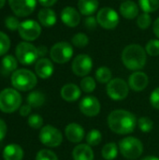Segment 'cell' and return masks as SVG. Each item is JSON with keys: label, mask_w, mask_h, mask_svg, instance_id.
<instances>
[{"label": "cell", "mask_w": 159, "mask_h": 160, "mask_svg": "<svg viewBox=\"0 0 159 160\" xmlns=\"http://www.w3.org/2000/svg\"><path fill=\"white\" fill-rule=\"evenodd\" d=\"M71 68L75 75L86 77L93 68V60L87 54H79L73 59Z\"/></svg>", "instance_id": "7c38bea8"}, {"label": "cell", "mask_w": 159, "mask_h": 160, "mask_svg": "<svg viewBox=\"0 0 159 160\" xmlns=\"http://www.w3.org/2000/svg\"><path fill=\"white\" fill-rule=\"evenodd\" d=\"M112 71L107 67H100L96 71V79L100 83H108L112 80Z\"/></svg>", "instance_id": "83f0119b"}, {"label": "cell", "mask_w": 159, "mask_h": 160, "mask_svg": "<svg viewBox=\"0 0 159 160\" xmlns=\"http://www.w3.org/2000/svg\"><path fill=\"white\" fill-rule=\"evenodd\" d=\"M51 59L57 64H65L73 56L72 46L65 41L55 43L50 51Z\"/></svg>", "instance_id": "9c48e42d"}, {"label": "cell", "mask_w": 159, "mask_h": 160, "mask_svg": "<svg viewBox=\"0 0 159 160\" xmlns=\"http://www.w3.org/2000/svg\"><path fill=\"white\" fill-rule=\"evenodd\" d=\"M22 96L18 90L5 88L0 92V111L5 113H11L21 108Z\"/></svg>", "instance_id": "277c9868"}, {"label": "cell", "mask_w": 159, "mask_h": 160, "mask_svg": "<svg viewBox=\"0 0 159 160\" xmlns=\"http://www.w3.org/2000/svg\"><path fill=\"white\" fill-rule=\"evenodd\" d=\"M61 97L67 102L77 101L82 95V89L74 83H67L61 89Z\"/></svg>", "instance_id": "d6986e66"}, {"label": "cell", "mask_w": 159, "mask_h": 160, "mask_svg": "<svg viewBox=\"0 0 159 160\" xmlns=\"http://www.w3.org/2000/svg\"><path fill=\"white\" fill-rule=\"evenodd\" d=\"M97 23L104 29H114L119 23V15L112 8L105 7L98 10L97 14Z\"/></svg>", "instance_id": "30bf717a"}, {"label": "cell", "mask_w": 159, "mask_h": 160, "mask_svg": "<svg viewBox=\"0 0 159 160\" xmlns=\"http://www.w3.org/2000/svg\"><path fill=\"white\" fill-rule=\"evenodd\" d=\"M98 0H79L78 8L84 16H92L98 8Z\"/></svg>", "instance_id": "cb8c5ba5"}, {"label": "cell", "mask_w": 159, "mask_h": 160, "mask_svg": "<svg viewBox=\"0 0 159 160\" xmlns=\"http://www.w3.org/2000/svg\"><path fill=\"white\" fill-rule=\"evenodd\" d=\"M31 111H32V107L28 104L26 105H22L21 108H20V114L23 117L29 115L31 113Z\"/></svg>", "instance_id": "7bdbcfd3"}, {"label": "cell", "mask_w": 159, "mask_h": 160, "mask_svg": "<svg viewBox=\"0 0 159 160\" xmlns=\"http://www.w3.org/2000/svg\"><path fill=\"white\" fill-rule=\"evenodd\" d=\"M151 23H152V17L150 16L149 13L143 12V13H142V14H140L138 16L137 24H138V26L141 29L145 30V29L149 28V26L151 25Z\"/></svg>", "instance_id": "836d02e7"}, {"label": "cell", "mask_w": 159, "mask_h": 160, "mask_svg": "<svg viewBox=\"0 0 159 160\" xmlns=\"http://www.w3.org/2000/svg\"><path fill=\"white\" fill-rule=\"evenodd\" d=\"M80 111L87 117H95L98 115L101 110L99 100L94 96H87L83 98L80 102Z\"/></svg>", "instance_id": "5bb4252c"}, {"label": "cell", "mask_w": 159, "mask_h": 160, "mask_svg": "<svg viewBox=\"0 0 159 160\" xmlns=\"http://www.w3.org/2000/svg\"><path fill=\"white\" fill-rule=\"evenodd\" d=\"M36 160H58V158L52 151L48 149H41L37 153Z\"/></svg>", "instance_id": "74e56055"}, {"label": "cell", "mask_w": 159, "mask_h": 160, "mask_svg": "<svg viewBox=\"0 0 159 160\" xmlns=\"http://www.w3.org/2000/svg\"><path fill=\"white\" fill-rule=\"evenodd\" d=\"M18 32L23 40L33 41L40 36L41 27L40 24L34 20H25L20 23Z\"/></svg>", "instance_id": "8fae6325"}, {"label": "cell", "mask_w": 159, "mask_h": 160, "mask_svg": "<svg viewBox=\"0 0 159 160\" xmlns=\"http://www.w3.org/2000/svg\"><path fill=\"white\" fill-rule=\"evenodd\" d=\"M153 28H154V33H155V35L159 39V17L155 21Z\"/></svg>", "instance_id": "bcb514c9"}, {"label": "cell", "mask_w": 159, "mask_h": 160, "mask_svg": "<svg viewBox=\"0 0 159 160\" xmlns=\"http://www.w3.org/2000/svg\"><path fill=\"white\" fill-rule=\"evenodd\" d=\"M10 82L14 89L22 92L32 90L37 83V76L34 72L26 68L15 70L10 78Z\"/></svg>", "instance_id": "3957f363"}, {"label": "cell", "mask_w": 159, "mask_h": 160, "mask_svg": "<svg viewBox=\"0 0 159 160\" xmlns=\"http://www.w3.org/2000/svg\"><path fill=\"white\" fill-rule=\"evenodd\" d=\"M38 2H39V4L42 5L43 7L48 8V7L53 6V5L57 2V0H38Z\"/></svg>", "instance_id": "f6af8a7d"}, {"label": "cell", "mask_w": 159, "mask_h": 160, "mask_svg": "<svg viewBox=\"0 0 159 160\" xmlns=\"http://www.w3.org/2000/svg\"><path fill=\"white\" fill-rule=\"evenodd\" d=\"M38 138L43 145L51 148L58 147L63 142V135L61 131L51 125H47L41 128Z\"/></svg>", "instance_id": "52a82bcc"}, {"label": "cell", "mask_w": 159, "mask_h": 160, "mask_svg": "<svg viewBox=\"0 0 159 160\" xmlns=\"http://www.w3.org/2000/svg\"><path fill=\"white\" fill-rule=\"evenodd\" d=\"M97 18L93 17V16H88L85 21H84V25L86 26V28L88 30H94L96 29L97 25Z\"/></svg>", "instance_id": "60d3db41"}, {"label": "cell", "mask_w": 159, "mask_h": 160, "mask_svg": "<svg viewBox=\"0 0 159 160\" xmlns=\"http://www.w3.org/2000/svg\"><path fill=\"white\" fill-rule=\"evenodd\" d=\"M5 4H6V0H0V9L5 6Z\"/></svg>", "instance_id": "c3c4849f"}, {"label": "cell", "mask_w": 159, "mask_h": 160, "mask_svg": "<svg viewBox=\"0 0 159 160\" xmlns=\"http://www.w3.org/2000/svg\"><path fill=\"white\" fill-rule=\"evenodd\" d=\"M39 22L45 27H51L56 22V14L54 10L50 8H43L37 14Z\"/></svg>", "instance_id": "603a6c76"}, {"label": "cell", "mask_w": 159, "mask_h": 160, "mask_svg": "<svg viewBox=\"0 0 159 160\" xmlns=\"http://www.w3.org/2000/svg\"><path fill=\"white\" fill-rule=\"evenodd\" d=\"M146 52L151 56L159 55V39H151L145 46Z\"/></svg>", "instance_id": "8d00e7d4"}, {"label": "cell", "mask_w": 159, "mask_h": 160, "mask_svg": "<svg viewBox=\"0 0 159 160\" xmlns=\"http://www.w3.org/2000/svg\"><path fill=\"white\" fill-rule=\"evenodd\" d=\"M119 150L124 158L129 160L137 159L143 153V144L135 137H126L119 142Z\"/></svg>", "instance_id": "5b68a950"}, {"label": "cell", "mask_w": 159, "mask_h": 160, "mask_svg": "<svg viewBox=\"0 0 159 160\" xmlns=\"http://www.w3.org/2000/svg\"><path fill=\"white\" fill-rule=\"evenodd\" d=\"M47 52H48V49H47V47L46 46H39V47H37V53H38V57H41V58H43L46 54H47Z\"/></svg>", "instance_id": "ee69618b"}, {"label": "cell", "mask_w": 159, "mask_h": 160, "mask_svg": "<svg viewBox=\"0 0 159 160\" xmlns=\"http://www.w3.org/2000/svg\"><path fill=\"white\" fill-rule=\"evenodd\" d=\"M142 160H159V158H157L155 156H148V157L143 158Z\"/></svg>", "instance_id": "7dc6e473"}, {"label": "cell", "mask_w": 159, "mask_h": 160, "mask_svg": "<svg viewBox=\"0 0 159 160\" xmlns=\"http://www.w3.org/2000/svg\"><path fill=\"white\" fill-rule=\"evenodd\" d=\"M45 95L40 91H33L29 93L26 98L27 104L30 105L32 108H39L45 103Z\"/></svg>", "instance_id": "d4e9b609"}, {"label": "cell", "mask_w": 159, "mask_h": 160, "mask_svg": "<svg viewBox=\"0 0 159 160\" xmlns=\"http://www.w3.org/2000/svg\"><path fill=\"white\" fill-rule=\"evenodd\" d=\"M20 23L21 22H19V20L16 17H13V16H8L5 20V25L10 31L18 30L19 26H20Z\"/></svg>", "instance_id": "f35d334b"}, {"label": "cell", "mask_w": 159, "mask_h": 160, "mask_svg": "<svg viewBox=\"0 0 159 160\" xmlns=\"http://www.w3.org/2000/svg\"><path fill=\"white\" fill-rule=\"evenodd\" d=\"M73 160H94V151L88 144L76 145L72 151Z\"/></svg>", "instance_id": "44dd1931"}, {"label": "cell", "mask_w": 159, "mask_h": 160, "mask_svg": "<svg viewBox=\"0 0 159 160\" xmlns=\"http://www.w3.org/2000/svg\"><path fill=\"white\" fill-rule=\"evenodd\" d=\"M61 20L68 27H75L81 22V14L73 7H66L61 11Z\"/></svg>", "instance_id": "ac0fdd59"}, {"label": "cell", "mask_w": 159, "mask_h": 160, "mask_svg": "<svg viewBox=\"0 0 159 160\" xmlns=\"http://www.w3.org/2000/svg\"><path fill=\"white\" fill-rule=\"evenodd\" d=\"M139 5L143 12H155L159 8V0H139Z\"/></svg>", "instance_id": "f546056e"}, {"label": "cell", "mask_w": 159, "mask_h": 160, "mask_svg": "<svg viewBox=\"0 0 159 160\" xmlns=\"http://www.w3.org/2000/svg\"><path fill=\"white\" fill-rule=\"evenodd\" d=\"M11 10L19 17H26L34 12L37 0H7Z\"/></svg>", "instance_id": "4fadbf2b"}, {"label": "cell", "mask_w": 159, "mask_h": 160, "mask_svg": "<svg viewBox=\"0 0 159 160\" xmlns=\"http://www.w3.org/2000/svg\"><path fill=\"white\" fill-rule=\"evenodd\" d=\"M10 48V39L7 34L0 31V56L5 55Z\"/></svg>", "instance_id": "d590c367"}, {"label": "cell", "mask_w": 159, "mask_h": 160, "mask_svg": "<svg viewBox=\"0 0 159 160\" xmlns=\"http://www.w3.org/2000/svg\"><path fill=\"white\" fill-rule=\"evenodd\" d=\"M148 76L142 71H135L128 78V86L136 92L143 91L148 86Z\"/></svg>", "instance_id": "9a60e30c"}, {"label": "cell", "mask_w": 159, "mask_h": 160, "mask_svg": "<svg viewBox=\"0 0 159 160\" xmlns=\"http://www.w3.org/2000/svg\"><path fill=\"white\" fill-rule=\"evenodd\" d=\"M96 87H97V82L95 79L90 76L83 77L82 80L81 81V89L84 93H87V94L92 93L95 91Z\"/></svg>", "instance_id": "4dcf8cb0"}, {"label": "cell", "mask_w": 159, "mask_h": 160, "mask_svg": "<svg viewBox=\"0 0 159 160\" xmlns=\"http://www.w3.org/2000/svg\"><path fill=\"white\" fill-rule=\"evenodd\" d=\"M107 95L114 101H120L127 98L129 93V86L127 82L121 78L112 79L106 87Z\"/></svg>", "instance_id": "ba28073f"}, {"label": "cell", "mask_w": 159, "mask_h": 160, "mask_svg": "<svg viewBox=\"0 0 159 160\" xmlns=\"http://www.w3.org/2000/svg\"><path fill=\"white\" fill-rule=\"evenodd\" d=\"M7 130V128L6 122L3 119H0V142L3 141L4 138L6 137Z\"/></svg>", "instance_id": "b9f144b4"}, {"label": "cell", "mask_w": 159, "mask_h": 160, "mask_svg": "<svg viewBox=\"0 0 159 160\" xmlns=\"http://www.w3.org/2000/svg\"><path fill=\"white\" fill-rule=\"evenodd\" d=\"M2 157L4 160H22L23 150L19 144L9 143L4 148Z\"/></svg>", "instance_id": "ffe728a7"}, {"label": "cell", "mask_w": 159, "mask_h": 160, "mask_svg": "<svg viewBox=\"0 0 159 160\" xmlns=\"http://www.w3.org/2000/svg\"><path fill=\"white\" fill-rule=\"evenodd\" d=\"M138 127L140 130L143 133H149L153 130L154 128V122L148 117H141L138 120Z\"/></svg>", "instance_id": "1f68e13d"}, {"label": "cell", "mask_w": 159, "mask_h": 160, "mask_svg": "<svg viewBox=\"0 0 159 160\" xmlns=\"http://www.w3.org/2000/svg\"><path fill=\"white\" fill-rule=\"evenodd\" d=\"M15 53L17 60L24 66L32 65L38 58L37 48L27 41L20 42L16 47Z\"/></svg>", "instance_id": "8992f818"}, {"label": "cell", "mask_w": 159, "mask_h": 160, "mask_svg": "<svg viewBox=\"0 0 159 160\" xmlns=\"http://www.w3.org/2000/svg\"><path fill=\"white\" fill-rule=\"evenodd\" d=\"M146 51L139 44L127 45L122 52V61L127 68L137 71L144 68L147 60Z\"/></svg>", "instance_id": "7a4b0ae2"}, {"label": "cell", "mask_w": 159, "mask_h": 160, "mask_svg": "<svg viewBox=\"0 0 159 160\" xmlns=\"http://www.w3.org/2000/svg\"><path fill=\"white\" fill-rule=\"evenodd\" d=\"M27 124L29 127H31L32 128H35V129H39L42 128L43 126V118L37 114V113H34V114H31L28 116V119H27Z\"/></svg>", "instance_id": "e575fe53"}, {"label": "cell", "mask_w": 159, "mask_h": 160, "mask_svg": "<svg viewBox=\"0 0 159 160\" xmlns=\"http://www.w3.org/2000/svg\"><path fill=\"white\" fill-rule=\"evenodd\" d=\"M138 120L134 113L126 110L112 111L108 116V126L110 129L119 135H127L132 133Z\"/></svg>", "instance_id": "6da1fadb"}, {"label": "cell", "mask_w": 159, "mask_h": 160, "mask_svg": "<svg viewBox=\"0 0 159 160\" xmlns=\"http://www.w3.org/2000/svg\"><path fill=\"white\" fill-rule=\"evenodd\" d=\"M35 71H36V74L39 78H41L43 80L48 79L52 75V73L54 71L53 64L48 58H45V57L40 58L36 62Z\"/></svg>", "instance_id": "e0dca14e"}, {"label": "cell", "mask_w": 159, "mask_h": 160, "mask_svg": "<svg viewBox=\"0 0 159 160\" xmlns=\"http://www.w3.org/2000/svg\"><path fill=\"white\" fill-rule=\"evenodd\" d=\"M1 66H2V69L6 73L14 72L15 70H17L18 60L12 55H5L1 61Z\"/></svg>", "instance_id": "4316f807"}, {"label": "cell", "mask_w": 159, "mask_h": 160, "mask_svg": "<svg viewBox=\"0 0 159 160\" xmlns=\"http://www.w3.org/2000/svg\"><path fill=\"white\" fill-rule=\"evenodd\" d=\"M119 147L115 142H109L105 144L101 150L102 158L105 160H113L116 158L118 155Z\"/></svg>", "instance_id": "484cf974"}, {"label": "cell", "mask_w": 159, "mask_h": 160, "mask_svg": "<svg viewBox=\"0 0 159 160\" xmlns=\"http://www.w3.org/2000/svg\"><path fill=\"white\" fill-rule=\"evenodd\" d=\"M85 140H86L87 144L90 145L91 147L92 146H97L102 141V134L98 129L94 128V129H91L87 133Z\"/></svg>", "instance_id": "f1b7e54d"}, {"label": "cell", "mask_w": 159, "mask_h": 160, "mask_svg": "<svg viewBox=\"0 0 159 160\" xmlns=\"http://www.w3.org/2000/svg\"><path fill=\"white\" fill-rule=\"evenodd\" d=\"M150 103L155 109L159 110V87L156 88L151 93V95H150Z\"/></svg>", "instance_id": "ab89813d"}, {"label": "cell", "mask_w": 159, "mask_h": 160, "mask_svg": "<svg viewBox=\"0 0 159 160\" xmlns=\"http://www.w3.org/2000/svg\"><path fill=\"white\" fill-rule=\"evenodd\" d=\"M65 135L70 142L79 143L84 139V128L77 123H70L65 128Z\"/></svg>", "instance_id": "2e32d148"}, {"label": "cell", "mask_w": 159, "mask_h": 160, "mask_svg": "<svg viewBox=\"0 0 159 160\" xmlns=\"http://www.w3.org/2000/svg\"><path fill=\"white\" fill-rule=\"evenodd\" d=\"M121 15L128 20H133L136 17L139 16V7L138 5L131 1V0H126L124 1L119 8Z\"/></svg>", "instance_id": "7402d4cb"}, {"label": "cell", "mask_w": 159, "mask_h": 160, "mask_svg": "<svg viewBox=\"0 0 159 160\" xmlns=\"http://www.w3.org/2000/svg\"><path fill=\"white\" fill-rule=\"evenodd\" d=\"M72 44L78 48H83L85 46L88 45L89 43V38L88 37L83 34V33H78V34H75L73 37H72Z\"/></svg>", "instance_id": "d6a6232c"}]
</instances>
